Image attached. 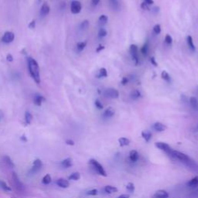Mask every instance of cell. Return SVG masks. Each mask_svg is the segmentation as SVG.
<instances>
[{"label":"cell","mask_w":198,"mask_h":198,"mask_svg":"<svg viewBox=\"0 0 198 198\" xmlns=\"http://www.w3.org/2000/svg\"><path fill=\"white\" fill-rule=\"evenodd\" d=\"M186 41H187V45L188 47H189V48L192 51H195L196 47L195 46H194V40H193L192 37H191V36H188L187 38H186Z\"/></svg>","instance_id":"22"},{"label":"cell","mask_w":198,"mask_h":198,"mask_svg":"<svg viewBox=\"0 0 198 198\" xmlns=\"http://www.w3.org/2000/svg\"><path fill=\"white\" fill-rule=\"evenodd\" d=\"M153 128H154L156 132L161 133V132L165 131V130L167 128V127H166V125H165L164 124L157 122L154 123V125H153Z\"/></svg>","instance_id":"14"},{"label":"cell","mask_w":198,"mask_h":198,"mask_svg":"<svg viewBox=\"0 0 198 198\" xmlns=\"http://www.w3.org/2000/svg\"><path fill=\"white\" fill-rule=\"evenodd\" d=\"M148 42H146V44L143 45V47H142L141 52H142V54H143V55L146 56V57L148 54Z\"/></svg>","instance_id":"35"},{"label":"cell","mask_w":198,"mask_h":198,"mask_svg":"<svg viewBox=\"0 0 198 198\" xmlns=\"http://www.w3.org/2000/svg\"><path fill=\"white\" fill-rule=\"evenodd\" d=\"M150 62H151V64H153V65H154L155 67H157V66H158L157 62L156 61V59H155L154 57H151V58H150Z\"/></svg>","instance_id":"47"},{"label":"cell","mask_w":198,"mask_h":198,"mask_svg":"<svg viewBox=\"0 0 198 198\" xmlns=\"http://www.w3.org/2000/svg\"><path fill=\"white\" fill-rule=\"evenodd\" d=\"M50 11V8L48 6L47 3H44V5L42 6L40 9V15L42 16H46L49 14Z\"/></svg>","instance_id":"15"},{"label":"cell","mask_w":198,"mask_h":198,"mask_svg":"<svg viewBox=\"0 0 198 198\" xmlns=\"http://www.w3.org/2000/svg\"><path fill=\"white\" fill-rule=\"evenodd\" d=\"M36 26V21L35 20H32L29 24V28L30 29H34Z\"/></svg>","instance_id":"48"},{"label":"cell","mask_w":198,"mask_h":198,"mask_svg":"<svg viewBox=\"0 0 198 198\" xmlns=\"http://www.w3.org/2000/svg\"><path fill=\"white\" fill-rule=\"evenodd\" d=\"M0 188H2L3 190L6 191V192H9V191H11V188L3 180H0Z\"/></svg>","instance_id":"31"},{"label":"cell","mask_w":198,"mask_h":198,"mask_svg":"<svg viewBox=\"0 0 198 198\" xmlns=\"http://www.w3.org/2000/svg\"><path fill=\"white\" fill-rule=\"evenodd\" d=\"M56 184H57V186H59L61 188H67L70 186V183L68 182V180L65 179H58L57 182H56Z\"/></svg>","instance_id":"16"},{"label":"cell","mask_w":198,"mask_h":198,"mask_svg":"<svg viewBox=\"0 0 198 198\" xmlns=\"http://www.w3.org/2000/svg\"><path fill=\"white\" fill-rule=\"evenodd\" d=\"M87 46V41H83V42H78L77 44V49L78 51H82Z\"/></svg>","instance_id":"33"},{"label":"cell","mask_w":198,"mask_h":198,"mask_svg":"<svg viewBox=\"0 0 198 198\" xmlns=\"http://www.w3.org/2000/svg\"><path fill=\"white\" fill-rule=\"evenodd\" d=\"M2 116H3V114H2V112H1V111H0V119H1Z\"/></svg>","instance_id":"56"},{"label":"cell","mask_w":198,"mask_h":198,"mask_svg":"<svg viewBox=\"0 0 198 198\" xmlns=\"http://www.w3.org/2000/svg\"><path fill=\"white\" fill-rule=\"evenodd\" d=\"M45 100V98L43 95H41L40 94H36L34 98V103L37 106H41L43 102H44Z\"/></svg>","instance_id":"11"},{"label":"cell","mask_w":198,"mask_h":198,"mask_svg":"<svg viewBox=\"0 0 198 198\" xmlns=\"http://www.w3.org/2000/svg\"><path fill=\"white\" fill-rule=\"evenodd\" d=\"M39 1H41V0H39Z\"/></svg>","instance_id":"58"},{"label":"cell","mask_w":198,"mask_h":198,"mask_svg":"<svg viewBox=\"0 0 198 198\" xmlns=\"http://www.w3.org/2000/svg\"><path fill=\"white\" fill-rule=\"evenodd\" d=\"M12 198H16V197H12Z\"/></svg>","instance_id":"57"},{"label":"cell","mask_w":198,"mask_h":198,"mask_svg":"<svg viewBox=\"0 0 198 198\" xmlns=\"http://www.w3.org/2000/svg\"><path fill=\"white\" fill-rule=\"evenodd\" d=\"M32 119H33L32 114L29 112H26V113H25V122H26V123L27 124V125H29V124H31Z\"/></svg>","instance_id":"27"},{"label":"cell","mask_w":198,"mask_h":198,"mask_svg":"<svg viewBox=\"0 0 198 198\" xmlns=\"http://www.w3.org/2000/svg\"><path fill=\"white\" fill-rule=\"evenodd\" d=\"M105 49V47H104V46H102V45H99L98 47H97V49H96V52L97 53H99V52H101V51L102 50H104Z\"/></svg>","instance_id":"51"},{"label":"cell","mask_w":198,"mask_h":198,"mask_svg":"<svg viewBox=\"0 0 198 198\" xmlns=\"http://www.w3.org/2000/svg\"><path fill=\"white\" fill-rule=\"evenodd\" d=\"M165 42L168 44H171L173 43V38L170 35L167 34V35L165 37Z\"/></svg>","instance_id":"42"},{"label":"cell","mask_w":198,"mask_h":198,"mask_svg":"<svg viewBox=\"0 0 198 198\" xmlns=\"http://www.w3.org/2000/svg\"><path fill=\"white\" fill-rule=\"evenodd\" d=\"M189 187L191 188H196L198 186V176H195L193 179H191L190 180L188 181L187 184H186Z\"/></svg>","instance_id":"19"},{"label":"cell","mask_w":198,"mask_h":198,"mask_svg":"<svg viewBox=\"0 0 198 198\" xmlns=\"http://www.w3.org/2000/svg\"><path fill=\"white\" fill-rule=\"evenodd\" d=\"M42 166H43L42 161H41L39 159H35L34 162V163H33V166L31 167L30 170H29V173H30V174H35V173H37V172H39V171L40 170Z\"/></svg>","instance_id":"7"},{"label":"cell","mask_w":198,"mask_h":198,"mask_svg":"<svg viewBox=\"0 0 198 198\" xmlns=\"http://www.w3.org/2000/svg\"><path fill=\"white\" fill-rule=\"evenodd\" d=\"M115 109H114L112 107H108V108H107L105 110V112H104L103 117L106 118H112V117H113L114 115H115Z\"/></svg>","instance_id":"13"},{"label":"cell","mask_w":198,"mask_h":198,"mask_svg":"<svg viewBox=\"0 0 198 198\" xmlns=\"http://www.w3.org/2000/svg\"><path fill=\"white\" fill-rule=\"evenodd\" d=\"M3 159H4V162L6 163V164L7 165V166H9V167H14L15 166L14 163H13V161L10 159V157H9V156H4V157H3Z\"/></svg>","instance_id":"28"},{"label":"cell","mask_w":198,"mask_h":198,"mask_svg":"<svg viewBox=\"0 0 198 198\" xmlns=\"http://www.w3.org/2000/svg\"><path fill=\"white\" fill-rule=\"evenodd\" d=\"M15 39V34H13V32H9V31H7V32L3 34V37H2V41L5 44H10L12 43Z\"/></svg>","instance_id":"9"},{"label":"cell","mask_w":198,"mask_h":198,"mask_svg":"<svg viewBox=\"0 0 198 198\" xmlns=\"http://www.w3.org/2000/svg\"><path fill=\"white\" fill-rule=\"evenodd\" d=\"M6 60L9 62H13V57L12 54H9L7 56H6Z\"/></svg>","instance_id":"49"},{"label":"cell","mask_w":198,"mask_h":198,"mask_svg":"<svg viewBox=\"0 0 198 198\" xmlns=\"http://www.w3.org/2000/svg\"><path fill=\"white\" fill-rule=\"evenodd\" d=\"M153 31L156 34H159L161 33V26L159 24L155 25L153 27Z\"/></svg>","instance_id":"40"},{"label":"cell","mask_w":198,"mask_h":198,"mask_svg":"<svg viewBox=\"0 0 198 198\" xmlns=\"http://www.w3.org/2000/svg\"><path fill=\"white\" fill-rule=\"evenodd\" d=\"M128 77H122V81H121L122 85H126L127 84H128Z\"/></svg>","instance_id":"46"},{"label":"cell","mask_w":198,"mask_h":198,"mask_svg":"<svg viewBox=\"0 0 198 198\" xmlns=\"http://www.w3.org/2000/svg\"><path fill=\"white\" fill-rule=\"evenodd\" d=\"M89 163L93 166L94 169L98 172V174L102 175V176H107L106 171L105 170L103 166H102L98 161L95 160V159H91L89 160Z\"/></svg>","instance_id":"3"},{"label":"cell","mask_w":198,"mask_h":198,"mask_svg":"<svg viewBox=\"0 0 198 198\" xmlns=\"http://www.w3.org/2000/svg\"><path fill=\"white\" fill-rule=\"evenodd\" d=\"M144 3H146L147 5H153L154 3L153 0H144Z\"/></svg>","instance_id":"52"},{"label":"cell","mask_w":198,"mask_h":198,"mask_svg":"<svg viewBox=\"0 0 198 198\" xmlns=\"http://www.w3.org/2000/svg\"><path fill=\"white\" fill-rule=\"evenodd\" d=\"M190 104L192 108L195 111H198V100L195 97H191L190 98Z\"/></svg>","instance_id":"20"},{"label":"cell","mask_w":198,"mask_h":198,"mask_svg":"<svg viewBox=\"0 0 198 198\" xmlns=\"http://www.w3.org/2000/svg\"><path fill=\"white\" fill-rule=\"evenodd\" d=\"M81 3L77 0H74L72 1L71 4H70V11L73 14H78L81 11Z\"/></svg>","instance_id":"8"},{"label":"cell","mask_w":198,"mask_h":198,"mask_svg":"<svg viewBox=\"0 0 198 198\" xmlns=\"http://www.w3.org/2000/svg\"><path fill=\"white\" fill-rule=\"evenodd\" d=\"M73 163H72V159L71 158H67V159H64L61 163V166L64 168H69L72 166Z\"/></svg>","instance_id":"24"},{"label":"cell","mask_w":198,"mask_h":198,"mask_svg":"<svg viewBox=\"0 0 198 198\" xmlns=\"http://www.w3.org/2000/svg\"><path fill=\"white\" fill-rule=\"evenodd\" d=\"M129 52L131 54L132 57H133V60L135 61V64L136 65L138 64V61H139V59H138V48L136 45L135 44H132L130 46V48H129Z\"/></svg>","instance_id":"5"},{"label":"cell","mask_w":198,"mask_h":198,"mask_svg":"<svg viewBox=\"0 0 198 198\" xmlns=\"http://www.w3.org/2000/svg\"><path fill=\"white\" fill-rule=\"evenodd\" d=\"M142 137L145 139L146 142H149V140L152 138V133L151 132H149L148 130H144V131L142 132Z\"/></svg>","instance_id":"21"},{"label":"cell","mask_w":198,"mask_h":198,"mask_svg":"<svg viewBox=\"0 0 198 198\" xmlns=\"http://www.w3.org/2000/svg\"><path fill=\"white\" fill-rule=\"evenodd\" d=\"M98 20L101 23L105 24V23H107V22H108V17L106 16V15H101L98 18Z\"/></svg>","instance_id":"36"},{"label":"cell","mask_w":198,"mask_h":198,"mask_svg":"<svg viewBox=\"0 0 198 198\" xmlns=\"http://www.w3.org/2000/svg\"><path fill=\"white\" fill-rule=\"evenodd\" d=\"M130 97L133 100H137L138 98H139L141 97V92L138 90H133V91L130 94Z\"/></svg>","instance_id":"25"},{"label":"cell","mask_w":198,"mask_h":198,"mask_svg":"<svg viewBox=\"0 0 198 198\" xmlns=\"http://www.w3.org/2000/svg\"><path fill=\"white\" fill-rule=\"evenodd\" d=\"M141 8L143 9H144V10H149V8H148V5L146 4V3H144V2H143V3L141 4Z\"/></svg>","instance_id":"45"},{"label":"cell","mask_w":198,"mask_h":198,"mask_svg":"<svg viewBox=\"0 0 198 198\" xmlns=\"http://www.w3.org/2000/svg\"><path fill=\"white\" fill-rule=\"evenodd\" d=\"M155 146L157 148H159V149L164 151L166 154H168L170 152V150L172 149V148L167 143H162V142H157V143H155Z\"/></svg>","instance_id":"10"},{"label":"cell","mask_w":198,"mask_h":198,"mask_svg":"<svg viewBox=\"0 0 198 198\" xmlns=\"http://www.w3.org/2000/svg\"><path fill=\"white\" fill-rule=\"evenodd\" d=\"M66 144L69 145V146H74V142L73 141V140H71V139H67V141H66Z\"/></svg>","instance_id":"50"},{"label":"cell","mask_w":198,"mask_h":198,"mask_svg":"<svg viewBox=\"0 0 198 198\" xmlns=\"http://www.w3.org/2000/svg\"><path fill=\"white\" fill-rule=\"evenodd\" d=\"M98 77H108V71H107V70L105 68V67H102V68L100 69V70H99Z\"/></svg>","instance_id":"34"},{"label":"cell","mask_w":198,"mask_h":198,"mask_svg":"<svg viewBox=\"0 0 198 198\" xmlns=\"http://www.w3.org/2000/svg\"><path fill=\"white\" fill-rule=\"evenodd\" d=\"M95 106H96V108H98V109H100V110L103 109V108H104L103 105H102V103L100 102L99 99H96V100H95Z\"/></svg>","instance_id":"41"},{"label":"cell","mask_w":198,"mask_h":198,"mask_svg":"<svg viewBox=\"0 0 198 198\" xmlns=\"http://www.w3.org/2000/svg\"><path fill=\"white\" fill-rule=\"evenodd\" d=\"M105 191L107 194H114V193L118 192V188L111 185H108L105 186Z\"/></svg>","instance_id":"23"},{"label":"cell","mask_w":198,"mask_h":198,"mask_svg":"<svg viewBox=\"0 0 198 198\" xmlns=\"http://www.w3.org/2000/svg\"><path fill=\"white\" fill-rule=\"evenodd\" d=\"M20 140H21V141L24 142V143H26V142L28 141L27 138H26V136H21L20 137Z\"/></svg>","instance_id":"54"},{"label":"cell","mask_w":198,"mask_h":198,"mask_svg":"<svg viewBox=\"0 0 198 198\" xmlns=\"http://www.w3.org/2000/svg\"><path fill=\"white\" fill-rule=\"evenodd\" d=\"M126 189L128 190L129 192L133 193L135 191V185L133 183H128L126 186Z\"/></svg>","instance_id":"38"},{"label":"cell","mask_w":198,"mask_h":198,"mask_svg":"<svg viewBox=\"0 0 198 198\" xmlns=\"http://www.w3.org/2000/svg\"><path fill=\"white\" fill-rule=\"evenodd\" d=\"M109 5L113 10H118L120 8L119 0H109Z\"/></svg>","instance_id":"18"},{"label":"cell","mask_w":198,"mask_h":198,"mask_svg":"<svg viewBox=\"0 0 198 198\" xmlns=\"http://www.w3.org/2000/svg\"><path fill=\"white\" fill-rule=\"evenodd\" d=\"M138 158H139V155L136 150H132L129 153V159L133 163H136L138 161Z\"/></svg>","instance_id":"17"},{"label":"cell","mask_w":198,"mask_h":198,"mask_svg":"<svg viewBox=\"0 0 198 198\" xmlns=\"http://www.w3.org/2000/svg\"><path fill=\"white\" fill-rule=\"evenodd\" d=\"M12 179L13 181V184H14V185L15 186H16V189L19 191H23L25 190V186L23 184V183L20 181V180H19V176H18V175L16 174V173H15V172L13 173Z\"/></svg>","instance_id":"4"},{"label":"cell","mask_w":198,"mask_h":198,"mask_svg":"<svg viewBox=\"0 0 198 198\" xmlns=\"http://www.w3.org/2000/svg\"><path fill=\"white\" fill-rule=\"evenodd\" d=\"M168 155H169L170 157H172L173 159H177V160L184 163V164L186 165L187 166H189L190 168H193V169L197 168V164H196L195 162L193 160V159H191L189 156H186L184 153H180V152L179 151H176V150L172 148V149L170 150V152L168 153Z\"/></svg>","instance_id":"1"},{"label":"cell","mask_w":198,"mask_h":198,"mask_svg":"<svg viewBox=\"0 0 198 198\" xmlns=\"http://www.w3.org/2000/svg\"><path fill=\"white\" fill-rule=\"evenodd\" d=\"M89 26L88 20H84L80 25V27L81 29H87Z\"/></svg>","instance_id":"39"},{"label":"cell","mask_w":198,"mask_h":198,"mask_svg":"<svg viewBox=\"0 0 198 198\" xmlns=\"http://www.w3.org/2000/svg\"><path fill=\"white\" fill-rule=\"evenodd\" d=\"M107 34H108V33H107L106 29H104V28H101V29H99L98 37H100V38L105 37H106Z\"/></svg>","instance_id":"37"},{"label":"cell","mask_w":198,"mask_h":198,"mask_svg":"<svg viewBox=\"0 0 198 198\" xmlns=\"http://www.w3.org/2000/svg\"><path fill=\"white\" fill-rule=\"evenodd\" d=\"M51 181H52V178H51V176L50 174H47L46 176H44L42 180V183L45 185H48L50 184Z\"/></svg>","instance_id":"29"},{"label":"cell","mask_w":198,"mask_h":198,"mask_svg":"<svg viewBox=\"0 0 198 198\" xmlns=\"http://www.w3.org/2000/svg\"><path fill=\"white\" fill-rule=\"evenodd\" d=\"M161 77H162V78H163L164 81H166V82H170V80H171L170 76H169V74H168L166 70H163V71L162 72Z\"/></svg>","instance_id":"32"},{"label":"cell","mask_w":198,"mask_h":198,"mask_svg":"<svg viewBox=\"0 0 198 198\" xmlns=\"http://www.w3.org/2000/svg\"><path fill=\"white\" fill-rule=\"evenodd\" d=\"M190 197L191 198H198V190L195 191H193L190 194Z\"/></svg>","instance_id":"44"},{"label":"cell","mask_w":198,"mask_h":198,"mask_svg":"<svg viewBox=\"0 0 198 198\" xmlns=\"http://www.w3.org/2000/svg\"><path fill=\"white\" fill-rule=\"evenodd\" d=\"M98 190L93 189V190H89L88 192L87 193V195H91V196H95L98 194Z\"/></svg>","instance_id":"43"},{"label":"cell","mask_w":198,"mask_h":198,"mask_svg":"<svg viewBox=\"0 0 198 198\" xmlns=\"http://www.w3.org/2000/svg\"><path fill=\"white\" fill-rule=\"evenodd\" d=\"M27 63L30 76L33 77L36 83L39 85L40 84V72H39V64L32 57H29L27 59Z\"/></svg>","instance_id":"2"},{"label":"cell","mask_w":198,"mask_h":198,"mask_svg":"<svg viewBox=\"0 0 198 198\" xmlns=\"http://www.w3.org/2000/svg\"><path fill=\"white\" fill-rule=\"evenodd\" d=\"M197 128H198V126H197Z\"/></svg>","instance_id":"59"},{"label":"cell","mask_w":198,"mask_h":198,"mask_svg":"<svg viewBox=\"0 0 198 198\" xmlns=\"http://www.w3.org/2000/svg\"><path fill=\"white\" fill-rule=\"evenodd\" d=\"M118 198H129V195L128 194H122Z\"/></svg>","instance_id":"55"},{"label":"cell","mask_w":198,"mask_h":198,"mask_svg":"<svg viewBox=\"0 0 198 198\" xmlns=\"http://www.w3.org/2000/svg\"><path fill=\"white\" fill-rule=\"evenodd\" d=\"M100 0H91V3L93 6H97Z\"/></svg>","instance_id":"53"},{"label":"cell","mask_w":198,"mask_h":198,"mask_svg":"<svg viewBox=\"0 0 198 198\" xmlns=\"http://www.w3.org/2000/svg\"><path fill=\"white\" fill-rule=\"evenodd\" d=\"M118 143H119V145L121 146H126L130 144V140L128 138L122 137V138H118Z\"/></svg>","instance_id":"26"},{"label":"cell","mask_w":198,"mask_h":198,"mask_svg":"<svg viewBox=\"0 0 198 198\" xmlns=\"http://www.w3.org/2000/svg\"><path fill=\"white\" fill-rule=\"evenodd\" d=\"M169 197V194L164 190H157L155 194L153 195V198H168Z\"/></svg>","instance_id":"12"},{"label":"cell","mask_w":198,"mask_h":198,"mask_svg":"<svg viewBox=\"0 0 198 198\" xmlns=\"http://www.w3.org/2000/svg\"><path fill=\"white\" fill-rule=\"evenodd\" d=\"M80 178H81L80 173H79L78 172H75V173H71V174L69 176L68 179L70 180H78Z\"/></svg>","instance_id":"30"},{"label":"cell","mask_w":198,"mask_h":198,"mask_svg":"<svg viewBox=\"0 0 198 198\" xmlns=\"http://www.w3.org/2000/svg\"><path fill=\"white\" fill-rule=\"evenodd\" d=\"M104 95L108 98H118L119 97V92L115 88H108L105 91Z\"/></svg>","instance_id":"6"}]
</instances>
